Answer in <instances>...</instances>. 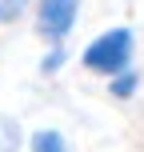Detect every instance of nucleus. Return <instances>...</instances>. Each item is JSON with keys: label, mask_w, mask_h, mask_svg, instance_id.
<instances>
[{"label": "nucleus", "mask_w": 144, "mask_h": 152, "mask_svg": "<svg viewBox=\"0 0 144 152\" xmlns=\"http://www.w3.org/2000/svg\"><path fill=\"white\" fill-rule=\"evenodd\" d=\"M132 56H136V32L116 24V28L100 32V36H92L84 44L80 64L88 72H96V76H116V72L132 68Z\"/></svg>", "instance_id": "obj_1"}, {"label": "nucleus", "mask_w": 144, "mask_h": 152, "mask_svg": "<svg viewBox=\"0 0 144 152\" xmlns=\"http://www.w3.org/2000/svg\"><path fill=\"white\" fill-rule=\"evenodd\" d=\"M80 0H36V32L48 44H64L76 28Z\"/></svg>", "instance_id": "obj_2"}, {"label": "nucleus", "mask_w": 144, "mask_h": 152, "mask_svg": "<svg viewBox=\"0 0 144 152\" xmlns=\"http://www.w3.org/2000/svg\"><path fill=\"white\" fill-rule=\"evenodd\" d=\"M28 152H68V140L56 128H36L28 136Z\"/></svg>", "instance_id": "obj_3"}, {"label": "nucleus", "mask_w": 144, "mask_h": 152, "mask_svg": "<svg viewBox=\"0 0 144 152\" xmlns=\"http://www.w3.org/2000/svg\"><path fill=\"white\" fill-rule=\"evenodd\" d=\"M136 88H140V72H136V68H124V72L108 76V96H112V100L136 96Z\"/></svg>", "instance_id": "obj_4"}, {"label": "nucleus", "mask_w": 144, "mask_h": 152, "mask_svg": "<svg viewBox=\"0 0 144 152\" xmlns=\"http://www.w3.org/2000/svg\"><path fill=\"white\" fill-rule=\"evenodd\" d=\"M64 64H68V48H64V44H48V52L40 56V72H44V76H56Z\"/></svg>", "instance_id": "obj_5"}, {"label": "nucleus", "mask_w": 144, "mask_h": 152, "mask_svg": "<svg viewBox=\"0 0 144 152\" xmlns=\"http://www.w3.org/2000/svg\"><path fill=\"white\" fill-rule=\"evenodd\" d=\"M28 12V0H0V24H16Z\"/></svg>", "instance_id": "obj_6"}, {"label": "nucleus", "mask_w": 144, "mask_h": 152, "mask_svg": "<svg viewBox=\"0 0 144 152\" xmlns=\"http://www.w3.org/2000/svg\"><path fill=\"white\" fill-rule=\"evenodd\" d=\"M16 124H4V136H0V152H16Z\"/></svg>", "instance_id": "obj_7"}]
</instances>
